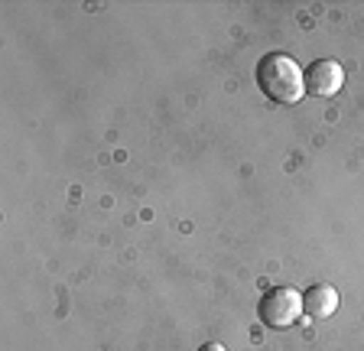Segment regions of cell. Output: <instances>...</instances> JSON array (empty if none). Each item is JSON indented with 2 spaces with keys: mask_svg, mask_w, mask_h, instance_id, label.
I'll use <instances>...</instances> for the list:
<instances>
[{
  "mask_svg": "<svg viewBox=\"0 0 364 351\" xmlns=\"http://www.w3.org/2000/svg\"><path fill=\"white\" fill-rule=\"evenodd\" d=\"M257 88L277 104H299L306 94V78L299 62L287 53H270L257 62Z\"/></svg>",
  "mask_w": 364,
  "mask_h": 351,
  "instance_id": "obj_1",
  "label": "cell"
},
{
  "mask_svg": "<svg viewBox=\"0 0 364 351\" xmlns=\"http://www.w3.org/2000/svg\"><path fill=\"white\" fill-rule=\"evenodd\" d=\"M338 290H335L332 283H312L309 290L303 293V313L309 319H328V315L338 313Z\"/></svg>",
  "mask_w": 364,
  "mask_h": 351,
  "instance_id": "obj_4",
  "label": "cell"
},
{
  "mask_svg": "<svg viewBox=\"0 0 364 351\" xmlns=\"http://www.w3.org/2000/svg\"><path fill=\"white\" fill-rule=\"evenodd\" d=\"M306 78V94H318V98H332L345 85V69L335 59H318L303 72Z\"/></svg>",
  "mask_w": 364,
  "mask_h": 351,
  "instance_id": "obj_3",
  "label": "cell"
},
{
  "mask_svg": "<svg viewBox=\"0 0 364 351\" xmlns=\"http://www.w3.org/2000/svg\"><path fill=\"white\" fill-rule=\"evenodd\" d=\"M198 351H228V348H225V345H218V342H205Z\"/></svg>",
  "mask_w": 364,
  "mask_h": 351,
  "instance_id": "obj_5",
  "label": "cell"
},
{
  "mask_svg": "<svg viewBox=\"0 0 364 351\" xmlns=\"http://www.w3.org/2000/svg\"><path fill=\"white\" fill-rule=\"evenodd\" d=\"M257 315L270 328L296 325V319L303 315V293H296L293 286H270L257 303Z\"/></svg>",
  "mask_w": 364,
  "mask_h": 351,
  "instance_id": "obj_2",
  "label": "cell"
}]
</instances>
